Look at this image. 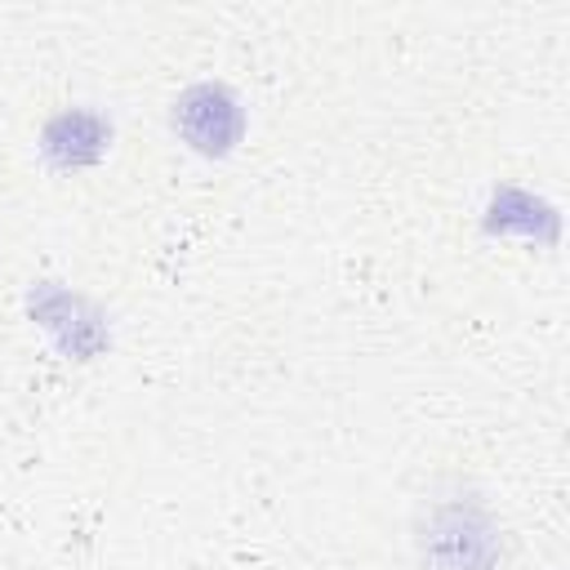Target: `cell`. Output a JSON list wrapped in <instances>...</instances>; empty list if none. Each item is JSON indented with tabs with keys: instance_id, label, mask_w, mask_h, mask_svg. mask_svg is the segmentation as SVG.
Returning a JSON list of instances; mask_svg holds the SVG:
<instances>
[{
	"instance_id": "obj_1",
	"label": "cell",
	"mask_w": 570,
	"mask_h": 570,
	"mask_svg": "<svg viewBox=\"0 0 570 570\" xmlns=\"http://www.w3.org/2000/svg\"><path fill=\"white\" fill-rule=\"evenodd\" d=\"M174 129L187 138L200 156H227L245 138V107L227 85L200 80L178 94L174 102Z\"/></svg>"
},
{
	"instance_id": "obj_2",
	"label": "cell",
	"mask_w": 570,
	"mask_h": 570,
	"mask_svg": "<svg viewBox=\"0 0 570 570\" xmlns=\"http://www.w3.org/2000/svg\"><path fill=\"white\" fill-rule=\"evenodd\" d=\"M107 147H111V125L89 107H67L40 129V151L53 169H85L102 160Z\"/></svg>"
},
{
	"instance_id": "obj_3",
	"label": "cell",
	"mask_w": 570,
	"mask_h": 570,
	"mask_svg": "<svg viewBox=\"0 0 570 570\" xmlns=\"http://www.w3.org/2000/svg\"><path fill=\"white\" fill-rule=\"evenodd\" d=\"M485 232H521L534 240H557V209L534 200L530 191L517 187H499L485 214Z\"/></svg>"
}]
</instances>
